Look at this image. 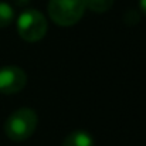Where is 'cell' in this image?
Masks as SVG:
<instances>
[{"instance_id":"6da1fadb","label":"cell","mask_w":146,"mask_h":146,"mask_svg":"<svg viewBox=\"0 0 146 146\" xmlns=\"http://www.w3.org/2000/svg\"><path fill=\"white\" fill-rule=\"evenodd\" d=\"M38 123V116L31 108H19L4 122V133L14 142H23L29 139Z\"/></svg>"},{"instance_id":"8992f818","label":"cell","mask_w":146,"mask_h":146,"mask_svg":"<svg viewBox=\"0 0 146 146\" xmlns=\"http://www.w3.org/2000/svg\"><path fill=\"white\" fill-rule=\"evenodd\" d=\"M13 20H14L13 7L6 1H0V29L10 26Z\"/></svg>"},{"instance_id":"ba28073f","label":"cell","mask_w":146,"mask_h":146,"mask_svg":"<svg viewBox=\"0 0 146 146\" xmlns=\"http://www.w3.org/2000/svg\"><path fill=\"white\" fill-rule=\"evenodd\" d=\"M17 6H26V4H29V1L30 0H13Z\"/></svg>"},{"instance_id":"7a4b0ae2","label":"cell","mask_w":146,"mask_h":146,"mask_svg":"<svg viewBox=\"0 0 146 146\" xmlns=\"http://www.w3.org/2000/svg\"><path fill=\"white\" fill-rule=\"evenodd\" d=\"M87 10L85 0H50L48 16L50 19L61 26L70 27L77 24Z\"/></svg>"},{"instance_id":"3957f363","label":"cell","mask_w":146,"mask_h":146,"mask_svg":"<svg viewBox=\"0 0 146 146\" xmlns=\"http://www.w3.org/2000/svg\"><path fill=\"white\" fill-rule=\"evenodd\" d=\"M48 24L44 14L36 9L24 10L17 19V33L27 43H37L44 38Z\"/></svg>"},{"instance_id":"277c9868","label":"cell","mask_w":146,"mask_h":146,"mask_svg":"<svg viewBox=\"0 0 146 146\" xmlns=\"http://www.w3.org/2000/svg\"><path fill=\"white\" fill-rule=\"evenodd\" d=\"M27 84L26 72L16 65H6L0 68V92L6 95L20 92Z\"/></svg>"},{"instance_id":"5b68a950","label":"cell","mask_w":146,"mask_h":146,"mask_svg":"<svg viewBox=\"0 0 146 146\" xmlns=\"http://www.w3.org/2000/svg\"><path fill=\"white\" fill-rule=\"evenodd\" d=\"M62 146H94V139L85 131H74L65 136Z\"/></svg>"},{"instance_id":"9c48e42d","label":"cell","mask_w":146,"mask_h":146,"mask_svg":"<svg viewBox=\"0 0 146 146\" xmlns=\"http://www.w3.org/2000/svg\"><path fill=\"white\" fill-rule=\"evenodd\" d=\"M139 6H141V10L143 11V14L146 16V0H141L139 1Z\"/></svg>"},{"instance_id":"52a82bcc","label":"cell","mask_w":146,"mask_h":146,"mask_svg":"<svg viewBox=\"0 0 146 146\" xmlns=\"http://www.w3.org/2000/svg\"><path fill=\"white\" fill-rule=\"evenodd\" d=\"M85 4L94 13H105L113 6V0H85Z\"/></svg>"}]
</instances>
